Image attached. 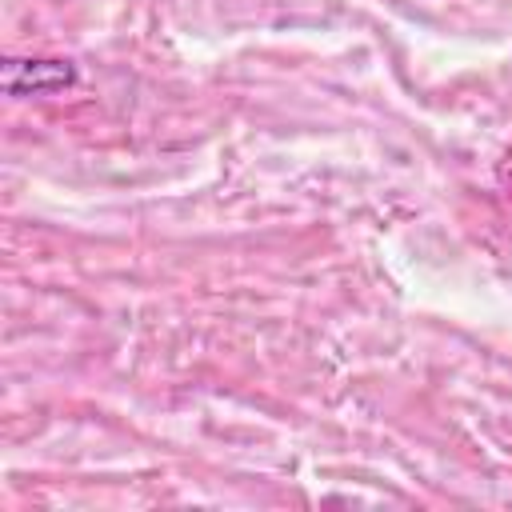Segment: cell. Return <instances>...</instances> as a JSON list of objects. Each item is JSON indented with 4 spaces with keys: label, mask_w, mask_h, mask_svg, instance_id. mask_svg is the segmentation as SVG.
I'll list each match as a JSON object with an SVG mask.
<instances>
[{
    "label": "cell",
    "mask_w": 512,
    "mask_h": 512,
    "mask_svg": "<svg viewBox=\"0 0 512 512\" xmlns=\"http://www.w3.org/2000/svg\"><path fill=\"white\" fill-rule=\"evenodd\" d=\"M80 80L72 60H52V56H8L0 64V84L8 96H44V92H64Z\"/></svg>",
    "instance_id": "6da1fadb"
}]
</instances>
